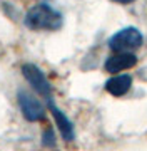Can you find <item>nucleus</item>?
I'll return each mask as SVG.
<instances>
[{
    "mask_svg": "<svg viewBox=\"0 0 147 151\" xmlns=\"http://www.w3.org/2000/svg\"><path fill=\"white\" fill-rule=\"evenodd\" d=\"M17 99H18V106H20L22 116L27 121L35 123V121H42L45 118V108L33 94L20 89V91L17 92Z\"/></svg>",
    "mask_w": 147,
    "mask_h": 151,
    "instance_id": "nucleus-4",
    "label": "nucleus"
},
{
    "mask_svg": "<svg viewBox=\"0 0 147 151\" xmlns=\"http://www.w3.org/2000/svg\"><path fill=\"white\" fill-rule=\"evenodd\" d=\"M115 4H122V5H127V4H132V2H136V0H112Z\"/></svg>",
    "mask_w": 147,
    "mask_h": 151,
    "instance_id": "nucleus-9",
    "label": "nucleus"
},
{
    "mask_svg": "<svg viewBox=\"0 0 147 151\" xmlns=\"http://www.w3.org/2000/svg\"><path fill=\"white\" fill-rule=\"evenodd\" d=\"M23 22L32 30H57L62 27V15L47 4H38L27 12Z\"/></svg>",
    "mask_w": 147,
    "mask_h": 151,
    "instance_id": "nucleus-1",
    "label": "nucleus"
},
{
    "mask_svg": "<svg viewBox=\"0 0 147 151\" xmlns=\"http://www.w3.org/2000/svg\"><path fill=\"white\" fill-rule=\"evenodd\" d=\"M44 145L45 146H54L55 141H54V133H52V129H47L44 133Z\"/></svg>",
    "mask_w": 147,
    "mask_h": 151,
    "instance_id": "nucleus-8",
    "label": "nucleus"
},
{
    "mask_svg": "<svg viewBox=\"0 0 147 151\" xmlns=\"http://www.w3.org/2000/svg\"><path fill=\"white\" fill-rule=\"evenodd\" d=\"M22 74L27 79L28 84L37 91L38 96H42L44 99H47V103L52 101V86H50L49 79L45 77V74L42 72L40 67H37L35 64H23Z\"/></svg>",
    "mask_w": 147,
    "mask_h": 151,
    "instance_id": "nucleus-3",
    "label": "nucleus"
},
{
    "mask_svg": "<svg viewBox=\"0 0 147 151\" xmlns=\"http://www.w3.org/2000/svg\"><path fill=\"white\" fill-rule=\"evenodd\" d=\"M132 86V77L129 74H119V76H114L112 79L105 82V91L112 94L115 97H120L127 94L129 89Z\"/></svg>",
    "mask_w": 147,
    "mask_h": 151,
    "instance_id": "nucleus-7",
    "label": "nucleus"
},
{
    "mask_svg": "<svg viewBox=\"0 0 147 151\" xmlns=\"http://www.w3.org/2000/svg\"><path fill=\"white\" fill-rule=\"evenodd\" d=\"M49 109H50V113H52V116H54L55 124H57V128H59L62 138H64L65 141H72L74 138H75V129H74L72 121L67 118L65 114L62 113V111H60V109L57 108L52 101L49 103Z\"/></svg>",
    "mask_w": 147,
    "mask_h": 151,
    "instance_id": "nucleus-6",
    "label": "nucleus"
},
{
    "mask_svg": "<svg viewBox=\"0 0 147 151\" xmlns=\"http://www.w3.org/2000/svg\"><path fill=\"white\" fill-rule=\"evenodd\" d=\"M137 64V57L132 52H115L114 55H110L109 59L105 60L104 69L107 72H122V70L132 69Z\"/></svg>",
    "mask_w": 147,
    "mask_h": 151,
    "instance_id": "nucleus-5",
    "label": "nucleus"
},
{
    "mask_svg": "<svg viewBox=\"0 0 147 151\" xmlns=\"http://www.w3.org/2000/svg\"><path fill=\"white\" fill-rule=\"evenodd\" d=\"M144 44V37L139 29L136 27H125L120 29L109 39V47L114 52H132L139 49Z\"/></svg>",
    "mask_w": 147,
    "mask_h": 151,
    "instance_id": "nucleus-2",
    "label": "nucleus"
}]
</instances>
